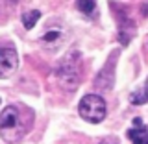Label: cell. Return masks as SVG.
<instances>
[{
  "instance_id": "6da1fadb",
  "label": "cell",
  "mask_w": 148,
  "mask_h": 144,
  "mask_svg": "<svg viewBox=\"0 0 148 144\" xmlns=\"http://www.w3.org/2000/svg\"><path fill=\"white\" fill-rule=\"evenodd\" d=\"M34 111L22 104H9L0 113V135L6 142H17L30 131Z\"/></svg>"
},
{
  "instance_id": "7a4b0ae2",
  "label": "cell",
  "mask_w": 148,
  "mask_h": 144,
  "mask_svg": "<svg viewBox=\"0 0 148 144\" xmlns=\"http://www.w3.org/2000/svg\"><path fill=\"white\" fill-rule=\"evenodd\" d=\"M82 74H83V63L80 50H69L54 68L56 81L65 91H76L82 81Z\"/></svg>"
},
{
  "instance_id": "3957f363",
  "label": "cell",
  "mask_w": 148,
  "mask_h": 144,
  "mask_svg": "<svg viewBox=\"0 0 148 144\" xmlns=\"http://www.w3.org/2000/svg\"><path fill=\"white\" fill-rule=\"evenodd\" d=\"M78 115L89 124H100L108 115L106 100L100 94H85L78 104Z\"/></svg>"
},
{
  "instance_id": "277c9868",
  "label": "cell",
  "mask_w": 148,
  "mask_h": 144,
  "mask_svg": "<svg viewBox=\"0 0 148 144\" xmlns=\"http://www.w3.org/2000/svg\"><path fill=\"white\" fill-rule=\"evenodd\" d=\"M111 8L117 9L115 11V17H117V28H119V41L122 46H128L130 41L135 37L137 33V22L135 18L132 17V13H130L128 6H124V4H111Z\"/></svg>"
},
{
  "instance_id": "5b68a950",
  "label": "cell",
  "mask_w": 148,
  "mask_h": 144,
  "mask_svg": "<svg viewBox=\"0 0 148 144\" xmlns=\"http://www.w3.org/2000/svg\"><path fill=\"white\" fill-rule=\"evenodd\" d=\"M65 41H67V26L61 20H50L48 26L43 30V33L39 37V44L48 52L59 50V46Z\"/></svg>"
},
{
  "instance_id": "8992f818",
  "label": "cell",
  "mask_w": 148,
  "mask_h": 144,
  "mask_svg": "<svg viewBox=\"0 0 148 144\" xmlns=\"http://www.w3.org/2000/svg\"><path fill=\"white\" fill-rule=\"evenodd\" d=\"M117 57H119V50L111 52L109 59L106 61V65L102 67V70L96 74L95 78V87L98 91H109L115 83V67H117Z\"/></svg>"
},
{
  "instance_id": "52a82bcc",
  "label": "cell",
  "mask_w": 148,
  "mask_h": 144,
  "mask_svg": "<svg viewBox=\"0 0 148 144\" xmlns=\"http://www.w3.org/2000/svg\"><path fill=\"white\" fill-rule=\"evenodd\" d=\"M18 67V54L11 44H2L0 48V78H8Z\"/></svg>"
},
{
  "instance_id": "ba28073f",
  "label": "cell",
  "mask_w": 148,
  "mask_h": 144,
  "mask_svg": "<svg viewBox=\"0 0 148 144\" xmlns=\"http://www.w3.org/2000/svg\"><path fill=\"white\" fill-rule=\"evenodd\" d=\"M126 135L132 144H148V126L143 122L141 117H135L132 122V128L126 131Z\"/></svg>"
},
{
  "instance_id": "9c48e42d",
  "label": "cell",
  "mask_w": 148,
  "mask_h": 144,
  "mask_svg": "<svg viewBox=\"0 0 148 144\" xmlns=\"http://www.w3.org/2000/svg\"><path fill=\"white\" fill-rule=\"evenodd\" d=\"M74 8H76L83 17H89V18L98 17V4H96L95 0H80V2L74 4Z\"/></svg>"
},
{
  "instance_id": "30bf717a",
  "label": "cell",
  "mask_w": 148,
  "mask_h": 144,
  "mask_svg": "<svg viewBox=\"0 0 148 144\" xmlns=\"http://www.w3.org/2000/svg\"><path fill=\"white\" fill-rule=\"evenodd\" d=\"M41 17H43V13H41L39 9H28V11H24L21 15V22H22V26H24L26 30H32Z\"/></svg>"
},
{
  "instance_id": "8fae6325",
  "label": "cell",
  "mask_w": 148,
  "mask_h": 144,
  "mask_svg": "<svg viewBox=\"0 0 148 144\" xmlns=\"http://www.w3.org/2000/svg\"><path fill=\"white\" fill-rule=\"evenodd\" d=\"M130 102H132L133 105H145L148 102V98H146L145 92H143V89H139V91H135V92L130 94Z\"/></svg>"
},
{
  "instance_id": "7c38bea8",
  "label": "cell",
  "mask_w": 148,
  "mask_h": 144,
  "mask_svg": "<svg viewBox=\"0 0 148 144\" xmlns=\"http://www.w3.org/2000/svg\"><path fill=\"white\" fill-rule=\"evenodd\" d=\"M98 144H120V142H119L117 137H106V139H102Z\"/></svg>"
},
{
  "instance_id": "4fadbf2b",
  "label": "cell",
  "mask_w": 148,
  "mask_h": 144,
  "mask_svg": "<svg viewBox=\"0 0 148 144\" xmlns=\"http://www.w3.org/2000/svg\"><path fill=\"white\" fill-rule=\"evenodd\" d=\"M141 15L143 17H148V4H141Z\"/></svg>"
},
{
  "instance_id": "5bb4252c",
  "label": "cell",
  "mask_w": 148,
  "mask_h": 144,
  "mask_svg": "<svg viewBox=\"0 0 148 144\" xmlns=\"http://www.w3.org/2000/svg\"><path fill=\"white\" fill-rule=\"evenodd\" d=\"M143 92H145V94H146V98H148V78H146L145 85H143Z\"/></svg>"
}]
</instances>
